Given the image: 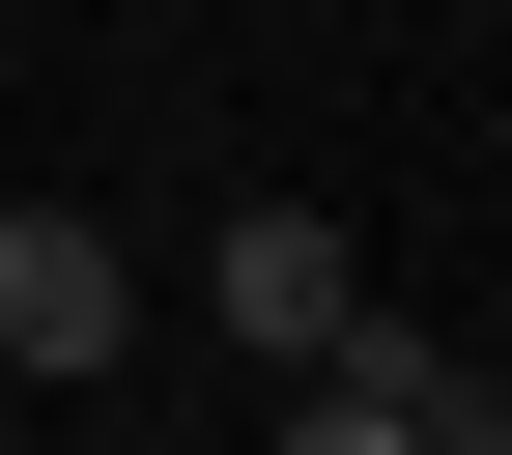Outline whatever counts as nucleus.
<instances>
[{"mask_svg": "<svg viewBox=\"0 0 512 455\" xmlns=\"http://www.w3.org/2000/svg\"><path fill=\"white\" fill-rule=\"evenodd\" d=\"M114 342H143V256H114L86 200H0V370H57V399H86Z\"/></svg>", "mask_w": 512, "mask_h": 455, "instance_id": "obj_1", "label": "nucleus"}, {"mask_svg": "<svg viewBox=\"0 0 512 455\" xmlns=\"http://www.w3.org/2000/svg\"><path fill=\"white\" fill-rule=\"evenodd\" d=\"M200 313H228L256 370H313V342L370 313V256H342V200H228V228H200Z\"/></svg>", "mask_w": 512, "mask_h": 455, "instance_id": "obj_2", "label": "nucleus"}, {"mask_svg": "<svg viewBox=\"0 0 512 455\" xmlns=\"http://www.w3.org/2000/svg\"><path fill=\"white\" fill-rule=\"evenodd\" d=\"M427 455H512V399H484V370H456V399H427Z\"/></svg>", "mask_w": 512, "mask_h": 455, "instance_id": "obj_3", "label": "nucleus"}]
</instances>
